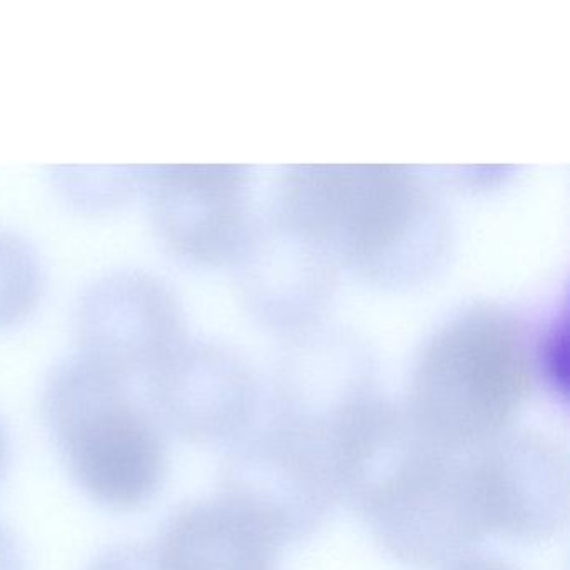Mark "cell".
<instances>
[{
	"label": "cell",
	"instance_id": "6",
	"mask_svg": "<svg viewBox=\"0 0 570 570\" xmlns=\"http://www.w3.org/2000/svg\"><path fill=\"white\" fill-rule=\"evenodd\" d=\"M153 229L183 262L213 265L233 249L239 226V176L215 166H151L139 173Z\"/></svg>",
	"mask_w": 570,
	"mask_h": 570
},
{
	"label": "cell",
	"instance_id": "9",
	"mask_svg": "<svg viewBox=\"0 0 570 570\" xmlns=\"http://www.w3.org/2000/svg\"><path fill=\"white\" fill-rule=\"evenodd\" d=\"M535 360V372H539L542 383L556 396L567 400V325L556 323L540 343Z\"/></svg>",
	"mask_w": 570,
	"mask_h": 570
},
{
	"label": "cell",
	"instance_id": "2",
	"mask_svg": "<svg viewBox=\"0 0 570 570\" xmlns=\"http://www.w3.org/2000/svg\"><path fill=\"white\" fill-rule=\"evenodd\" d=\"M535 360L502 320H469L420 362L409 415L440 445L470 450L509 430L532 390Z\"/></svg>",
	"mask_w": 570,
	"mask_h": 570
},
{
	"label": "cell",
	"instance_id": "11",
	"mask_svg": "<svg viewBox=\"0 0 570 570\" xmlns=\"http://www.w3.org/2000/svg\"><path fill=\"white\" fill-rule=\"evenodd\" d=\"M0 570H26L24 557L14 537L0 525Z\"/></svg>",
	"mask_w": 570,
	"mask_h": 570
},
{
	"label": "cell",
	"instance_id": "5",
	"mask_svg": "<svg viewBox=\"0 0 570 570\" xmlns=\"http://www.w3.org/2000/svg\"><path fill=\"white\" fill-rule=\"evenodd\" d=\"M145 383L156 422L185 442L236 440L253 422L252 380L216 346L186 340Z\"/></svg>",
	"mask_w": 570,
	"mask_h": 570
},
{
	"label": "cell",
	"instance_id": "4",
	"mask_svg": "<svg viewBox=\"0 0 570 570\" xmlns=\"http://www.w3.org/2000/svg\"><path fill=\"white\" fill-rule=\"evenodd\" d=\"M469 469L483 533L542 539L566 519V462L542 436L507 430L469 450Z\"/></svg>",
	"mask_w": 570,
	"mask_h": 570
},
{
	"label": "cell",
	"instance_id": "10",
	"mask_svg": "<svg viewBox=\"0 0 570 570\" xmlns=\"http://www.w3.org/2000/svg\"><path fill=\"white\" fill-rule=\"evenodd\" d=\"M88 570H161L155 543L116 546L102 552Z\"/></svg>",
	"mask_w": 570,
	"mask_h": 570
},
{
	"label": "cell",
	"instance_id": "1",
	"mask_svg": "<svg viewBox=\"0 0 570 570\" xmlns=\"http://www.w3.org/2000/svg\"><path fill=\"white\" fill-rule=\"evenodd\" d=\"M42 413L79 489L115 510L155 499L168 473V446L131 382L75 355L46 380Z\"/></svg>",
	"mask_w": 570,
	"mask_h": 570
},
{
	"label": "cell",
	"instance_id": "8",
	"mask_svg": "<svg viewBox=\"0 0 570 570\" xmlns=\"http://www.w3.org/2000/svg\"><path fill=\"white\" fill-rule=\"evenodd\" d=\"M45 289L38 252L16 233L0 229V328L24 322Z\"/></svg>",
	"mask_w": 570,
	"mask_h": 570
},
{
	"label": "cell",
	"instance_id": "3",
	"mask_svg": "<svg viewBox=\"0 0 570 570\" xmlns=\"http://www.w3.org/2000/svg\"><path fill=\"white\" fill-rule=\"evenodd\" d=\"M75 333L79 355L129 382L145 380L186 342L175 293L141 269L91 283L76 305Z\"/></svg>",
	"mask_w": 570,
	"mask_h": 570
},
{
	"label": "cell",
	"instance_id": "12",
	"mask_svg": "<svg viewBox=\"0 0 570 570\" xmlns=\"http://www.w3.org/2000/svg\"><path fill=\"white\" fill-rule=\"evenodd\" d=\"M452 570H513L512 567L503 563L502 560L490 559V557H463L456 560Z\"/></svg>",
	"mask_w": 570,
	"mask_h": 570
},
{
	"label": "cell",
	"instance_id": "13",
	"mask_svg": "<svg viewBox=\"0 0 570 570\" xmlns=\"http://www.w3.org/2000/svg\"><path fill=\"white\" fill-rule=\"evenodd\" d=\"M9 445L8 436H6L4 429L0 425V475L4 472L6 463H8Z\"/></svg>",
	"mask_w": 570,
	"mask_h": 570
},
{
	"label": "cell",
	"instance_id": "7",
	"mask_svg": "<svg viewBox=\"0 0 570 570\" xmlns=\"http://www.w3.org/2000/svg\"><path fill=\"white\" fill-rule=\"evenodd\" d=\"M155 543L161 570H276L279 540L229 500L179 507Z\"/></svg>",
	"mask_w": 570,
	"mask_h": 570
}]
</instances>
